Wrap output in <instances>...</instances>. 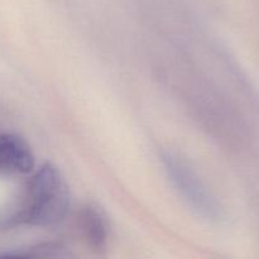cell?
<instances>
[{
  "instance_id": "obj_3",
  "label": "cell",
  "mask_w": 259,
  "mask_h": 259,
  "mask_svg": "<svg viewBox=\"0 0 259 259\" xmlns=\"http://www.w3.org/2000/svg\"><path fill=\"white\" fill-rule=\"evenodd\" d=\"M34 156L27 142L10 133H0V176L29 174Z\"/></svg>"
},
{
  "instance_id": "obj_1",
  "label": "cell",
  "mask_w": 259,
  "mask_h": 259,
  "mask_svg": "<svg viewBox=\"0 0 259 259\" xmlns=\"http://www.w3.org/2000/svg\"><path fill=\"white\" fill-rule=\"evenodd\" d=\"M70 207V191L65 179L52 164L38 169L28 185L27 197L18 220L29 225L47 227L60 223Z\"/></svg>"
},
{
  "instance_id": "obj_4",
  "label": "cell",
  "mask_w": 259,
  "mask_h": 259,
  "mask_svg": "<svg viewBox=\"0 0 259 259\" xmlns=\"http://www.w3.org/2000/svg\"><path fill=\"white\" fill-rule=\"evenodd\" d=\"M81 228L89 244L95 249H103L108 240V228L100 212L88 206L81 212Z\"/></svg>"
},
{
  "instance_id": "obj_2",
  "label": "cell",
  "mask_w": 259,
  "mask_h": 259,
  "mask_svg": "<svg viewBox=\"0 0 259 259\" xmlns=\"http://www.w3.org/2000/svg\"><path fill=\"white\" fill-rule=\"evenodd\" d=\"M162 161L171 181L197 214L207 220H218L222 217L218 202L186 162L171 152L162 154Z\"/></svg>"
}]
</instances>
